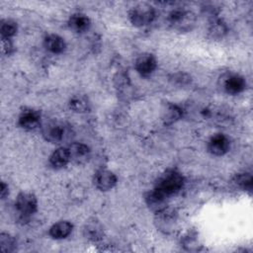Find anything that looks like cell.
Returning a JSON list of instances; mask_svg holds the SVG:
<instances>
[{
	"label": "cell",
	"instance_id": "cell-1",
	"mask_svg": "<svg viewBox=\"0 0 253 253\" xmlns=\"http://www.w3.org/2000/svg\"><path fill=\"white\" fill-rule=\"evenodd\" d=\"M184 181V177L180 172L169 169L158 178L153 189L164 197L169 198L183 188Z\"/></svg>",
	"mask_w": 253,
	"mask_h": 253
},
{
	"label": "cell",
	"instance_id": "cell-2",
	"mask_svg": "<svg viewBox=\"0 0 253 253\" xmlns=\"http://www.w3.org/2000/svg\"><path fill=\"white\" fill-rule=\"evenodd\" d=\"M169 25L179 32H190L196 25V16L185 9H175L168 15Z\"/></svg>",
	"mask_w": 253,
	"mask_h": 253
},
{
	"label": "cell",
	"instance_id": "cell-3",
	"mask_svg": "<svg viewBox=\"0 0 253 253\" xmlns=\"http://www.w3.org/2000/svg\"><path fill=\"white\" fill-rule=\"evenodd\" d=\"M131 24L135 27H145L151 24L155 18V10L152 6L141 3L132 7L128 13Z\"/></svg>",
	"mask_w": 253,
	"mask_h": 253
},
{
	"label": "cell",
	"instance_id": "cell-4",
	"mask_svg": "<svg viewBox=\"0 0 253 253\" xmlns=\"http://www.w3.org/2000/svg\"><path fill=\"white\" fill-rule=\"evenodd\" d=\"M15 208L22 219H28L38 210V200L32 193H20L15 202Z\"/></svg>",
	"mask_w": 253,
	"mask_h": 253
},
{
	"label": "cell",
	"instance_id": "cell-5",
	"mask_svg": "<svg viewBox=\"0 0 253 253\" xmlns=\"http://www.w3.org/2000/svg\"><path fill=\"white\" fill-rule=\"evenodd\" d=\"M42 133L46 141L58 143L65 138V126L58 122H48L42 127Z\"/></svg>",
	"mask_w": 253,
	"mask_h": 253
},
{
	"label": "cell",
	"instance_id": "cell-6",
	"mask_svg": "<svg viewBox=\"0 0 253 253\" xmlns=\"http://www.w3.org/2000/svg\"><path fill=\"white\" fill-rule=\"evenodd\" d=\"M117 181V176L112 171L107 169H100L96 171L93 178V183L95 187L102 192L112 190L116 186Z\"/></svg>",
	"mask_w": 253,
	"mask_h": 253
},
{
	"label": "cell",
	"instance_id": "cell-7",
	"mask_svg": "<svg viewBox=\"0 0 253 253\" xmlns=\"http://www.w3.org/2000/svg\"><path fill=\"white\" fill-rule=\"evenodd\" d=\"M208 151L215 156H222L228 152L230 148L229 139L222 133L213 134L208 141Z\"/></svg>",
	"mask_w": 253,
	"mask_h": 253
},
{
	"label": "cell",
	"instance_id": "cell-8",
	"mask_svg": "<svg viewBox=\"0 0 253 253\" xmlns=\"http://www.w3.org/2000/svg\"><path fill=\"white\" fill-rule=\"evenodd\" d=\"M134 67L139 75L147 77L151 75L156 69L157 60L155 56L151 53H142L136 58Z\"/></svg>",
	"mask_w": 253,
	"mask_h": 253
},
{
	"label": "cell",
	"instance_id": "cell-9",
	"mask_svg": "<svg viewBox=\"0 0 253 253\" xmlns=\"http://www.w3.org/2000/svg\"><path fill=\"white\" fill-rule=\"evenodd\" d=\"M19 126L26 130H33L41 125V114L33 109H25L19 116Z\"/></svg>",
	"mask_w": 253,
	"mask_h": 253
},
{
	"label": "cell",
	"instance_id": "cell-10",
	"mask_svg": "<svg viewBox=\"0 0 253 253\" xmlns=\"http://www.w3.org/2000/svg\"><path fill=\"white\" fill-rule=\"evenodd\" d=\"M71 161L77 164L86 163L91 156V150L88 145L82 142H72L68 146Z\"/></svg>",
	"mask_w": 253,
	"mask_h": 253
},
{
	"label": "cell",
	"instance_id": "cell-11",
	"mask_svg": "<svg viewBox=\"0 0 253 253\" xmlns=\"http://www.w3.org/2000/svg\"><path fill=\"white\" fill-rule=\"evenodd\" d=\"M155 222L160 230H163L164 232H170L175 226L176 213L173 210H170L167 207L163 211L156 213Z\"/></svg>",
	"mask_w": 253,
	"mask_h": 253
},
{
	"label": "cell",
	"instance_id": "cell-12",
	"mask_svg": "<svg viewBox=\"0 0 253 253\" xmlns=\"http://www.w3.org/2000/svg\"><path fill=\"white\" fill-rule=\"evenodd\" d=\"M246 88L245 79L238 74H229L223 80V89L229 95H237Z\"/></svg>",
	"mask_w": 253,
	"mask_h": 253
},
{
	"label": "cell",
	"instance_id": "cell-13",
	"mask_svg": "<svg viewBox=\"0 0 253 253\" xmlns=\"http://www.w3.org/2000/svg\"><path fill=\"white\" fill-rule=\"evenodd\" d=\"M84 236L91 241H99L104 235V228L102 223L96 218H90L86 220L83 227Z\"/></svg>",
	"mask_w": 253,
	"mask_h": 253
},
{
	"label": "cell",
	"instance_id": "cell-14",
	"mask_svg": "<svg viewBox=\"0 0 253 253\" xmlns=\"http://www.w3.org/2000/svg\"><path fill=\"white\" fill-rule=\"evenodd\" d=\"M71 161L68 147H58L49 156V165L53 169L64 168Z\"/></svg>",
	"mask_w": 253,
	"mask_h": 253
},
{
	"label": "cell",
	"instance_id": "cell-15",
	"mask_svg": "<svg viewBox=\"0 0 253 253\" xmlns=\"http://www.w3.org/2000/svg\"><path fill=\"white\" fill-rule=\"evenodd\" d=\"M167 200H168V198L159 194L154 189L145 195L146 205L155 213H157L167 208Z\"/></svg>",
	"mask_w": 253,
	"mask_h": 253
},
{
	"label": "cell",
	"instance_id": "cell-16",
	"mask_svg": "<svg viewBox=\"0 0 253 253\" xmlns=\"http://www.w3.org/2000/svg\"><path fill=\"white\" fill-rule=\"evenodd\" d=\"M91 21L88 16L82 13H75L68 19V27L75 33H84L89 30Z\"/></svg>",
	"mask_w": 253,
	"mask_h": 253
},
{
	"label": "cell",
	"instance_id": "cell-17",
	"mask_svg": "<svg viewBox=\"0 0 253 253\" xmlns=\"http://www.w3.org/2000/svg\"><path fill=\"white\" fill-rule=\"evenodd\" d=\"M43 46L49 52L58 54L65 50L66 42L62 37L55 34H49L43 40Z\"/></svg>",
	"mask_w": 253,
	"mask_h": 253
},
{
	"label": "cell",
	"instance_id": "cell-18",
	"mask_svg": "<svg viewBox=\"0 0 253 253\" xmlns=\"http://www.w3.org/2000/svg\"><path fill=\"white\" fill-rule=\"evenodd\" d=\"M72 229L73 225L71 222L67 220H60L50 226L48 233L53 239H64L72 232Z\"/></svg>",
	"mask_w": 253,
	"mask_h": 253
},
{
	"label": "cell",
	"instance_id": "cell-19",
	"mask_svg": "<svg viewBox=\"0 0 253 253\" xmlns=\"http://www.w3.org/2000/svg\"><path fill=\"white\" fill-rule=\"evenodd\" d=\"M182 114H183L182 110L179 106L168 103L163 110L162 120L166 125H171L177 122L178 120H180V118L182 117Z\"/></svg>",
	"mask_w": 253,
	"mask_h": 253
},
{
	"label": "cell",
	"instance_id": "cell-20",
	"mask_svg": "<svg viewBox=\"0 0 253 253\" xmlns=\"http://www.w3.org/2000/svg\"><path fill=\"white\" fill-rule=\"evenodd\" d=\"M227 30H228L227 26L222 20L216 17L211 20L210 26H209V35L212 39H220L224 37L227 33Z\"/></svg>",
	"mask_w": 253,
	"mask_h": 253
},
{
	"label": "cell",
	"instance_id": "cell-21",
	"mask_svg": "<svg viewBox=\"0 0 253 253\" xmlns=\"http://www.w3.org/2000/svg\"><path fill=\"white\" fill-rule=\"evenodd\" d=\"M69 108L75 113H86L90 109L88 99L83 95H74L69 100Z\"/></svg>",
	"mask_w": 253,
	"mask_h": 253
},
{
	"label": "cell",
	"instance_id": "cell-22",
	"mask_svg": "<svg viewBox=\"0 0 253 253\" xmlns=\"http://www.w3.org/2000/svg\"><path fill=\"white\" fill-rule=\"evenodd\" d=\"M234 184L242 189L243 191H248L251 192L252 190V186H253V179H252V175L250 173H239L237 174L234 179H233Z\"/></svg>",
	"mask_w": 253,
	"mask_h": 253
},
{
	"label": "cell",
	"instance_id": "cell-23",
	"mask_svg": "<svg viewBox=\"0 0 253 253\" xmlns=\"http://www.w3.org/2000/svg\"><path fill=\"white\" fill-rule=\"evenodd\" d=\"M18 30L17 23L13 20L6 19L2 20L1 26H0V33L2 39H11L13 36L16 35Z\"/></svg>",
	"mask_w": 253,
	"mask_h": 253
},
{
	"label": "cell",
	"instance_id": "cell-24",
	"mask_svg": "<svg viewBox=\"0 0 253 253\" xmlns=\"http://www.w3.org/2000/svg\"><path fill=\"white\" fill-rule=\"evenodd\" d=\"M16 248V240L8 233L0 234V250L2 252H13Z\"/></svg>",
	"mask_w": 253,
	"mask_h": 253
},
{
	"label": "cell",
	"instance_id": "cell-25",
	"mask_svg": "<svg viewBox=\"0 0 253 253\" xmlns=\"http://www.w3.org/2000/svg\"><path fill=\"white\" fill-rule=\"evenodd\" d=\"M2 51L7 55H10L14 51V45L11 39H2Z\"/></svg>",
	"mask_w": 253,
	"mask_h": 253
},
{
	"label": "cell",
	"instance_id": "cell-26",
	"mask_svg": "<svg viewBox=\"0 0 253 253\" xmlns=\"http://www.w3.org/2000/svg\"><path fill=\"white\" fill-rule=\"evenodd\" d=\"M9 194V187L5 182L1 183V187H0V195L2 199H5Z\"/></svg>",
	"mask_w": 253,
	"mask_h": 253
}]
</instances>
